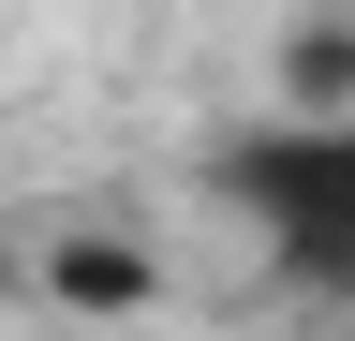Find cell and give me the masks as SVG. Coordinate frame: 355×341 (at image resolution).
<instances>
[{
  "label": "cell",
  "instance_id": "6da1fadb",
  "mask_svg": "<svg viewBox=\"0 0 355 341\" xmlns=\"http://www.w3.org/2000/svg\"><path fill=\"white\" fill-rule=\"evenodd\" d=\"M207 193L237 208L282 297L355 312V119H237L207 149Z\"/></svg>",
  "mask_w": 355,
  "mask_h": 341
},
{
  "label": "cell",
  "instance_id": "3957f363",
  "mask_svg": "<svg viewBox=\"0 0 355 341\" xmlns=\"http://www.w3.org/2000/svg\"><path fill=\"white\" fill-rule=\"evenodd\" d=\"M148 252H133V238H60V252H44V297H60V312H148Z\"/></svg>",
  "mask_w": 355,
  "mask_h": 341
},
{
  "label": "cell",
  "instance_id": "7a4b0ae2",
  "mask_svg": "<svg viewBox=\"0 0 355 341\" xmlns=\"http://www.w3.org/2000/svg\"><path fill=\"white\" fill-rule=\"evenodd\" d=\"M266 119H355V15H296L282 60H266Z\"/></svg>",
  "mask_w": 355,
  "mask_h": 341
}]
</instances>
